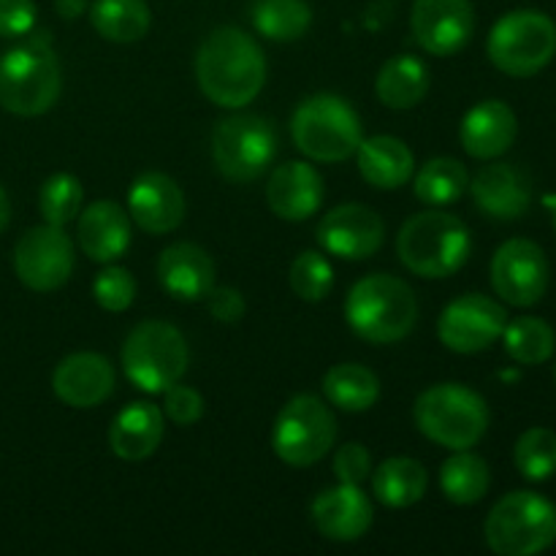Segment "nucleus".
<instances>
[{
  "label": "nucleus",
  "instance_id": "f257e3e1",
  "mask_svg": "<svg viewBox=\"0 0 556 556\" xmlns=\"http://www.w3.org/2000/svg\"><path fill=\"white\" fill-rule=\"evenodd\" d=\"M199 87L212 103L242 109L255 101L266 81L264 49L239 27H217L195 54Z\"/></svg>",
  "mask_w": 556,
  "mask_h": 556
},
{
  "label": "nucleus",
  "instance_id": "f03ea898",
  "mask_svg": "<svg viewBox=\"0 0 556 556\" xmlns=\"http://www.w3.org/2000/svg\"><path fill=\"white\" fill-rule=\"evenodd\" d=\"M63 76L49 30L27 33V41L0 58V106L16 117H38L60 98Z\"/></svg>",
  "mask_w": 556,
  "mask_h": 556
},
{
  "label": "nucleus",
  "instance_id": "7ed1b4c3",
  "mask_svg": "<svg viewBox=\"0 0 556 556\" xmlns=\"http://www.w3.org/2000/svg\"><path fill=\"white\" fill-rule=\"evenodd\" d=\"M345 318L362 340L372 345H394L405 340L418 318L410 286L400 277L369 275L351 288Z\"/></svg>",
  "mask_w": 556,
  "mask_h": 556
},
{
  "label": "nucleus",
  "instance_id": "20e7f679",
  "mask_svg": "<svg viewBox=\"0 0 556 556\" xmlns=\"http://www.w3.org/2000/svg\"><path fill=\"white\" fill-rule=\"evenodd\" d=\"M472 250L470 231L451 212H418L402 226L396 239L400 261L418 277L443 280L467 264Z\"/></svg>",
  "mask_w": 556,
  "mask_h": 556
},
{
  "label": "nucleus",
  "instance_id": "39448f33",
  "mask_svg": "<svg viewBox=\"0 0 556 556\" xmlns=\"http://www.w3.org/2000/svg\"><path fill=\"white\" fill-rule=\"evenodd\" d=\"M413 416L424 438L451 451L472 448L489 429V407L483 396L459 383H440L424 391Z\"/></svg>",
  "mask_w": 556,
  "mask_h": 556
},
{
  "label": "nucleus",
  "instance_id": "423d86ee",
  "mask_svg": "<svg viewBox=\"0 0 556 556\" xmlns=\"http://www.w3.org/2000/svg\"><path fill=\"white\" fill-rule=\"evenodd\" d=\"M188 342L177 326L166 320H144L123 345V369L136 389L163 394L188 372Z\"/></svg>",
  "mask_w": 556,
  "mask_h": 556
},
{
  "label": "nucleus",
  "instance_id": "0eeeda50",
  "mask_svg": "<svg viewBox=\"0 0 556 556\" xmlns=\"http://www.w3.org/2000/svg\"><path fill=\"white\" fill-rule=\"evenodd\" d=\"M291 134L304 155L324 163L348 161L351 155H356L364 139L356 109L329 92L307 98L293 112Z\"/></svg>",
  "mask_w": 556,
  "mask_h": 556
},
{
  "label": "nucleus",
  "instance_id": "6e6552de",
  "mask_svg": "<svg viewBox=\"0 0 556 556\" xmlns=\"http://www.w3.org/2000/svg\"><path fill=\"white\" fill-rule=\"evenodd\" d=\"M489 548L500 556H535L556 541V508L535 492H510L483 527Z\"/></svg>",
  "mask_w": 556,
  "mask_h": 556
},
{
  "label": "nucleus",
  "instance_id": "1a4fd4ad",
  "mask_svg": "<svg viewBox=\"0 0 556 556\" xmlns=\"http://www.w3.org/2000/svg\"><path fill=\"white\" fill-rule=\"evenodd\" d=\"M489 60L508 76H535L556 54V25L548 14L519 9L505 14L489 33Z\"/></svg>",
  "mask_w": 556,
  "mask_h": 556
},
{
  "label": "nucleus",
  "instance_id": "9d476101",
  "mask_svg": "<svg viewBox=\"0 0 556 556\" xmlns=\"http://www.w3.org/2000/svg\"><path fill=\"white\" fill-rule=\"evenodd\" d=\"M212 155L231 182H253L277 155V134L261 114H233L217 123L212 134Z\"/></svg>",
  "mask_w": 556,
  "mask_h": 556
},
{
  "label": "nucleus",
  "instance_id": "9b49d317",
  "mask_svg": "<svg viewBox=\"0 0 556 556\" xmlns=\"http://www.w3.org/2000/svg\"><path fill=\"white\" fill-rule=\"evenodd\" d=\"M337 440V418L318 396L299 394L275 421L271 445L291 467H309L324 459Z\"/></svg>",
  "mask_w": 556,
  "mask_h": 556
},
{
  "label": "nucleus",
  "instance_id": "f8f14e48",
  "mask_svg": "<svg viewBox=\"0 0 556 556\" xmlns=\"http://www.w3.org/2000/svg\"><path fill=\"white\" fill-rule=\"evenodd\" d=\"M14 271L30 291H58L74 271V244L58 226L30 228L14 248Z\"/></svg>",
  "mask_w": 556,
  "mask_h": 556
},
{
  "label": "nucleus",
  "instance_id": "ddd939ff",
  "mask_svg": "<svg viewBox=\"0 0 556 556\" xmlns=\"http://www.w3.org/2000/svg\"><path fill=\"white\" fill-rule=\"evenodd\" d=\"M508 313L483 293H467L451 302L438 320V337L454 353H481L503 337Z\"/></svg>",
  "mask_w": 556,
  "mask_h": 556
},
{
  "label": "nucleus",
  "instance_id": "4468645a",
  "mask_svg": "<svg viewBox=\"0 0 556 556\" xmlns=\"http://www.w3.org/2000/svg\"><path fill=\"white\" fill-rule=\"evenodd\" d=\"M492 286L514 307H532L548 288V258L530 239H510L492 258Z\"/></svg>",
  "mask_w": 556,
  "mask_h": 556
},
{
  "label": "nucleus",
  "instance_id": "2eb2a0df",
  "mask_svg": "<svg viewBox=\"0 0 556 556\" xmlns=\"http://www.w3.org/2000/svg\"><path fill=\"white\" fill-rule=\"evenodd\" d=\"M476 30V11L470 0H416L413 3V36L424 52L448 58L467 47Z\"/></svg>",
  "mask_w": 556,
  "mask_h": 556
},
{
  "label": "nucleus",
  "instance_id": "dca6fc26",
  "mask_svg": "<svg viewBox=\"0 0 556 556\" xmlns=\"http://www.w3.org/2000/svg\"><path fill=\"white\" fill-rule=\"evenodd\" d=\"M386 237L378 212L362 204H342L331 210L318 226V242L326 253L345 261L372 258Z\"/></svg>",
  "mask_w": 556,
  "mask_h": 556
},
{
  "label": "nucleus",
  "instance_id": "f3484780",
  "mask_svg": "<svg viewBox=\"0 0 556 556\" xmlns=\"http://www.w3.org/2000/svg\"><path fill=\"white\" fill-rule=\"evenodd\" d=\"M52 391L63 405L90 410L114 391V369L101 353H71L52 375Z\"/></svg>",
  "mask_w": 556,
  "mask_h": 556
},
{
  "label": "nucleus",
  "instance_id": "a211bd4d",
  "mask_svg": "<svg viewBox=\"0 0 556 556\" xmlns=\"http://www.w3.org/2000/svg\"><path fill=\"white\" fill-rule=\"evenodd\" d=\"M128 215L147 233L174 231L185 220V193L168 174H141L128 190Z\"/></svg>",
  "mask_w": 556,
  "mask_h": 556
},
{
  "label": "nucleus",
  "instance_id": "6ab92c4d",
  "mask_svg": "<svg viewBox=\"0 0 556 556\" xmlns=\"http://www.w3.org/2000/svg\"><path fill=\"white\" fill-rule=\"evenodd\" d=\"M309 514H313L315 530L329 541H358L372 527V503L362 492V486H353V483H337L320 492Z\"/></svg>",
  "mask_w": 556,
  "mask_h": 556
},
{
  "label": "nucleus",
  "instance_id": "aec40b11",
  "mask_svg": "<svg viewBox=\"0 0 556 556\" xmlns=\"http://www.w3.org/2000/svg\"><path fill=\"white\" fill-rule=\"evenodd\" d=\"M157 280L179 302H201L215 288V261L193 242H177L157 258Z\"/></svg>",
  "mask_w": 556,
  "mask_h": 556
},
{
  "label": "nucleus",
  "instance_id": "412c9836",
  "mask_svg": "<svg viewBox=\"0 0 556 556\" xmlns=\"http://www.w3.org/2000/svg\"><path fill=\"white\" fill-rule=\"evenodd\" d=\"M266 201L282 220H307L324 204V179L309 163L291 161L271 174Z\"/></svg>",
  "mask_w": 556,
  "mask_h": 556
},
{
  "label": "nucleus",
  "instance_id": "4be33fe9",
  "mask_svg": "<svg viewBox=\"0 0 556 556\" xmlns=\"http://www.w3.org/2000/svg\"><path fill=\"white\" fill-rule=\"evenodd\" d=\"M478 210L494 220H516L530 210V179L510 163L483 166L470 185Z\"/></svg>",
  "mask_w": 556,
  "mask_h": 556
},
{
  "label": "nucleus",
  "instance_id": "5701e85b",
  "mask_svg": "<svg viewBox=\"0 0 556 556\" xmlns=\"http://www.w3.org/2000/svg\"><path fill=\"white\" fill-rule=\"evenodd\" d=\"M519 134V123L508 103L483 101L472 106L462 119V147L478 161H492L510 150Z\"/></svg>",
  "mask_w": 556,
  "mask_h": 556
},
{
  "label": "nucleus",
  "instance_id": "b1692460",
  "mask_svg": "<svg viewBox=\"0 0 556 556\" xmlns=\"http://www.w3.org/2000/svg\"><path fill=\"white\" fill-rule=\"evenodd\" d=\"M76 239L81 244V253L98 264H112L123 258L130 244L128 212L117 201H96L81 212Z\"/></svg>",
  "mask_w": 556,
  "mask_h": 556
},
{
  "label": "nucleus",
  "instance_id": "393cba45",
  "mask_svg": "<svg viewBox=\"0 0 556 556\" xmlns=\"http://www.w3.org/2000/svg\"><path fill=\"white\" fill-rule=\"evenodd\" d=\"M163 410L150 402H130L117 413L109 429V445L114 456L125 462H141L157 451L163 440Z\"/></svg>",
  "mask_w": 556,
  "mask_h": 556
},
{
  "label": "nucleus",
  "instance_id": "a878e982",
  "mask_svg": "<svg viewBox=\"0 0 556 556\" xmlns=\"http://www.w3.org/2000/svg\"><path fill=\"white\" fill-rule=\"evenodd\" d=\"M358 172L372 188L396 190L410 179L413 174V152L405 141L396 136H372L362 139L356 150Z\"/></svg>",
  "mask_w": 556,
  "mask_h": 556
},
{
  "label": "nucleus",
  "instance_id": "bb28decb",
  "mask_svg": "<svg viewBox=\"0 0 556 556\" xmlns=\"http://www.w3.org/2000/svg\"><path fill=\"white\" fill-rule=\"evenodd\" d=\"M375 90L389 109H396V112L413 109L427 98L429 68L424 65V60L413 58V54H394L380 68Z\"/></svg>",
  "mask_w": 556,
  "mask_h": 556
},
{
  "label": "nucleus",
  "instance_id": "cd10ccee",
  "mask_svg": "<svg viewBox=\"0 0 556 556\" xmlns=\"http://www.w3.org/2000/svg\"><path fill=\"white\" fill-rule=\"evenodd\" d=\"M429 476L421 462L407 459V456H394L386 459L375 470L372 489L375 497L389 508H410L427 494Z\"/></svg>",
  "mask_w": 556,
  "mask_h": 556
},
{
  "label": "nucleus",
  "instance_id": "c85d7f7f",
  "mask_svg": "<svg viewBox=\"0 0 556 556\" xmlns=\"http://www.w3.org/2000/svg\"><path fill=\"white\" fill-rule=\"evenodd\" d=\"M90 22L106 41L134 43L147 36L152 25L150 5L144 0H96Z\"/></svg>",
  "mask_w": 556,
  "mask_h": 556
},
{
  "label": "nucleus",
  "instance_id": "c756f323",
  "mask_svg": "<svg viewBox=\"0 0 556 556\" xmlns=\"http://www.w3.org/2000/svg\"><path fill=\"white\" fill-rule=\"evenodd\" d=\"M324 394L345 413H364L380 400V380L362 364H337L326 372Z\"/></svg>",
  "mask_w": 556,
  "mask_h": 556
},
{
  "label": "nucleus",
  "instance_id": "7c9ffc66",
  "mask_svg": "<svg viewBox=\"0 0 556 556\" xmlns=\"http://www.w3.org/2000/svg\"><path fill=\"white\" fill-rule=\"evenodd\" d=\"M489 483H492L489 465L467 448L456 451L451 459H445L443 470H440L443 494L456 505H472L483 500L489 492Z\"/></svg>",
  "mask_w": 556,
  "mask_h": 556
},
{
  "label": "nucleus",
  "instance_id": "2f4dec72",
  "mask_svg": "<svg viewBox=\"0 0 556 556\" xmlns=\"http://www.w3.org/2000/svg\"><path fill=\"white\" fill-rule=\"evenodd\" d=\"M253 25L271 41H296L313 25V11L304 0H255Z\"/></svg>",
  "mask_w": 556,
  "mask_h": 556
},
{
  "label": "nucleus",
  "instance_id": "473e14b6",
  "mask_svg": "<svg viewBox=\"0 0 556 556\" xmlns=\"http://www.w3.org/2000/svg\"><path fill=\"white\" fill-rule=\"evenodd\" d=\"M470 188V174L456 157H434L416 177V195L427 206H448Z\"/></svg>",
  "mask_w": 556,
  "mask_h": 556
},
{
  "label": "nucleus",
  "instance_id": "72a5a7b5",
  "mask_svg": "<svg viewBox=\"0 0 556 556\" xmlns=\"http://www.w3.org/2000/svg\"><path fill=\"white\" fill-rule=\"evenodd\" d=\"M503 342L505 351H508V356L514 362L527 364V367H538V364L548 362L554 356L556 337L546 320L525 315V318H514L505 324Z\"/></svg>",
  "mask_w": 556,
  "mask_h": 556
},
{
  "label": "nucleus",
  "instance_id": "f704fd0d",
  "mask_svg": "<svg viewBox=\"0 0 556 556\" xmlns=\"http://www.w3.org/2000/svg\"><path fill=\"white\" fill-rule=\"evenodd\" d=\"M516 467L527 481H546L556 472V434L552 429H527L514 448Z\"/></svg>",
  "mask_w": 556,
  "mask_h": 556
},
{
  "label": "nucleus",
  "instance_id": "c9c22d12",
  "mask_svg": "<svg viewBox=\"0 0 556 556\" xmlns=\"http://www.w3.org/2000/svg\"><path fill=\"white\" fill-rule=\"evenodd\" d=\"M81 182L74 174H54L43 182L41 195H38V206L49 226H68L76 215L81 212Z\"/></svg>",
  "mask_w": 556,
  "mask_h": 556
},
{
  "label": "nucleus",
  "instance_id": "e433bc0d",
  "mask_svg": "<svg viewBox=\"0 0 556 556\" xmlns=\"http://www.w3.org/2000/svg\"><path fill=\"white\" fill-rule=\"evenodd\" d=\"M331 286H334V271L320 253L307 250L291 264V288L304 302H324Z\"/></svg>",
  "mask_w": 556,
  "mask_h": 556
},
{
  "label": "nucleus",
  "instance_id": "4c0bfd02",
  "mask_svg": "<svg viewBox=\"0 0 556 556\" xmlns=\"http://www.w3.org/2000/svg\"><path fill=\"white\" fill-rule=\"evenodd\" d=\"M92 296H96L98 307L109 309V313H123V309H128L134 304L136 282L128 269H123V266H109V269H103L96 277Z\"/></svg>",
  "mask_w": 556,
  "mask_h": 556
},
{
  "label": "nucleus",
  "instance_id": "58836bf2",
  "mask_svg": "<svg viewBox=\"0 0 556 556\" xmlns=\"http://www.w3.org/2000/svg\"><path fill=\"white\" fill-rule=\"evenodd\" d=\"M166 402H163V416H168V421H174L177 427H190V424L199 421L204 416V400L195 389L185 383H174L172 389L163 391Z\"/></svg>",
  "mask_w": 556,
  "mask_h": 556
},
{
  "label": "nucleus",
  "instance_id": "ea45409f",
  "mask_svg": "<svg viewBox=\"0 0 556 556\" xmlns=\"http://www.w3.org/2000/svg\"><path fill=\"white\" fill-rule=\"evenodd\" d=\"M369 470H372V459H369V454L364 445L348 443L337 451L334 476L340 483H353V486H362V483L367 481Z\"/></svg>",
  "mask_w": 556,
  "mask_h": 556
},
{
  "label": "nucleus",
  "instance_id": "a19ab883",
  "mask_svg": "<svg viewBox=\"0 0 556 556\" xmlns=\"http://www.w3.org/2000/svg\"><path fill=\"white\" fill-rule=\"evenodd\" d=\"M36 27L33 0H0V38H22Z\"/></svg>",
  "mask_w": 556,
  "mask_h": 556
},
{
  "label": "nucleus",
  "instance_id": "79ce46f5",
  "mask_svg": "<svg viewBox=\"0 0 556 556\" xmlns=\"http://www.w3.org/2000/svg\"><path fill=\"white\" fill-rule=\"evenodd\" d=\"M206 302H210L212 318L220 324H237L244 318V299L237 288H212Z\"/></svg>",
  "mask_w": 556,
  "mask_h": 556
},
{
  "label": "nucleus",
  "instance_id": "37998d69",
  "mask_svg": "<svg viewBox=\"0 0 556 556\" xmlns=\"http://www.w3.org/2000/svg\"><path fill=\"white\" fill-rule=\"evenodd\" d=\"M54 9L63 20H76V16L85 14L87 0H54Z\"/></svg>",
  "mask_w": 556,
  "mask_h": 556
},
{
  "label": "nucleus",
  "instance_id": "c03bdc74",
  "mask_svg": "<svg viewBox=\"0 0 556 556\" xmlns=\"http://www.w3.org/2000/svg\"><path fill=\"white\" fill-rule=\"evenodd\" d=\"M11 220V204H9V195H5V190L0 188V233L5 231V226H9Z\"/></svg>",
  "mask_w": 556,
  "mask_h": 556
},
{
  "label": "nucleus",
  "instance_id": "a18cd8bd",
  "mask_svg": "<svg viewBox=\"0 0 556 556\" xmlns=\"http://www.w3.org/2000/svg\"><path fill=\"white\" fill-rule=\"evenodd\" d=\"M554 223H556V210H554Z\"/></svg>",
  "mask_w": 556,
  "mask_h": 556
},
{
  "label": "nucleus",
  "instance_id": "49530a36",
  "mask_svg": "<svg viewBox=\"0 0 556 556\" xmlns=\"http://www.w3.org/2000/svg\"><path fill=\"white\" fill-rule=\"evenodd\" d=\"M554 378H556V367H554Z\"/></svg>",
  "mask_w": 556,
  "mask_h": 556
}]
</instances>
